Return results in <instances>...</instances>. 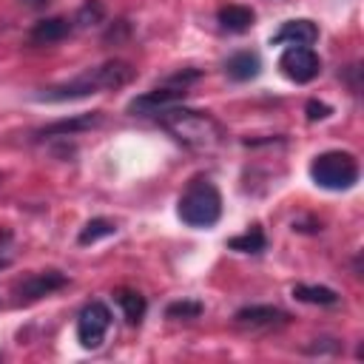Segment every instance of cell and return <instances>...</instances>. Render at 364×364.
Here are the masks:
<instances>
[{
  "instance_id": "obj_22",
  "label": "cell",
  "mask_w": 364,
  "mask_h": 364,
  "mask_svg": "<svg viewBox=\"0 0 364 364\" xmlns=\"http://www.w3.org/2000/svg\"><path fill=\"white\" fill-rule=\"evenodd\" d=\"M324 117H330V105L327 102H318V100H310L307 102V119L316 122V119H324Z\"/></svg>"
},
{
  "instance_id": "obj_7",
  "label": "cell",
  "mask_w": 364,
  "mask_h": 364,
  "mask_svg": "<svg viewBox=\"0 0 364 364\" xmlns=\"http://www.w3.org/2000/svg\"><path fill=\"white\" fill-rule=\"evenodd\" d=\"M185 97H188V88L165 82V85H159L154 91H145V94L134 97L128 102V114H134V117H156V114H162V111L185 102Z\"/></svg>"
},
{
  "instance_id": "obj_20",
  "label": "cell",
  "mask_w": 364,
  "mask_h": 364,
  "mask_svg": "<svg viewBox=\"0 0 364 364\" xmlns=\"http://www.w3.org/2000/svg\"><path fill=\"white\" fill-rule=\"evenodd\" d=\"M102 20H105V6H102V0H85V3L80 6L77 17H74V26H77V28H88V26H97V23H102Z\"/></svg>"
},
{
  "instance_id": "obj_23",
  "label": "cell",
  "mask_w": 364,
  "mask_h": 364,
  "mask_svg": "<svg viewBox=\"0 0 364 364\" xmlns=\"http://www.w3.org/2000/svg\"><path fill=\"white\" fill-rule=\"evenodd\" d=\"M23 6H28V9H43V6H48L51 0H20Z\"/></svg>"
},
{
  "instance_id": "obj_5",
  "label": "cell",
  "mask_w": 364,
  "mask_h": 364,
  "mask_svg": "<svg viewBox=\"0 0 364 364\" xmlns=\"http://www.w3.org/2000/svg\"><path fill=\"white\" fill-rule=\"evenodd\" d=\"M108 327H111V310H108L105 301L94 299L77 316V341L85 350H97V347H102V341L108 336Z\"/></svg>"
},
{
  "instance_id": "obj_12",
  "label": "cell",
  "mask_w": 364,
  "mask_h": 364,
  "mask_svg": "<svg viewBox=\"0 0 364 364\" xmlns=\"http://www.w3.org/2000/svg\"><path fill=\"white\" fill-rule=\"evenodd\" d=\"M71 31H74V20H68V17H46V20L34 23L28 40L34 46H54V43L65 40Z\"/></svg>"
},
{
  "instance_id": "obj_15",
  "label": "cell",
  "mask_w": 364,
  "mask_h": 364,
  "mask_svg": "<svg viewBox=\"0 0 364 364\" xmlns=\"http://www.w3.org/2000/svg\"><path fill=\"white\" fill-rule=\"evenodd\" d=\"M293 296L304 304H318V307H333L338 304V293L324 284H293Z\"/></svg>"
},
{
  "instance_id": "obj_24",
  "label": "cell",
  "mask_w": 364,
  "mask_h": 364,
  "mask_svg": "<svg viewBox=\"0 0 364 364\" xmlns=\"http://www.w3.org/2000/svg\"><path fill=\"white\" fill-rule=\"evenodd\" d=\"M11 264V256L9 253H3V247H0V270H6Z\"/></svg>"
},
{
  "instance_id": "obj_3",
  "label": "cell",
  "mask_w": 364,
  "mask_h": 364,
  "mask_svg": "<svg viewBox=\"0 0 364 364\" xmlns=\"http://www.w3.org/2000/svg\"><path fill=\"white\" fill-rule=\"evenodd\" d=\"M176 213L188 228H213L222 219V193L208 176L188 182L176 202Z\"/></svg>"
},
{
  "instance_id": "obj_18",
  "label": "cell",
  "mask_w": 364,
  "mask_h": 364,
  "mask_svg": "<svg viewBox=\"0 0 364 364\" xmlns=\"http://www.w3.org/2000/svg\"><path fill=\"white\" fill-rule=\"evenodd\" d=\"M114 233H117V225H114L111 219L97 216V219H91V222L82 225V230L77 233V242H80V245H94V242H100V239H105V236H114Z\"/></svg>"
},
{
  "instance_id": "obj_10",
  "label": "cell",
  "mask_w": 364,
  "mask_h": 364,
  "mask_svg": "<svg viewBox=\"0 0 364 364\" xmlns=\"http://www.w3.org/2000/svg\"><path fill=\"white\" fill-rule=\"evenodd\" d=\"M102 122V111H82V114H74V117H63L40 131H34V139H54V136H74V134H82V131H91Z\"/></svg>"
},
{
  "instance_id": "obj_21",
  "label": "cell",
  "mask_w": 364,
  "mask_h": 364,
  "mask_svg": "<svg viewBox=\"0 0 364 364\" xmlns=\"http://www.w3.org/2000/svg\"><path fill=\"white\" fill-rule=\"evenodd\" d=\"M338 350H341V341H336V338H313L310 344L301 347V353H307V355H336Z\"/></svg>"
},
{
  "instance_id": "obj_14",
  "label": "cell",
  "mask_w": 364,
  "mask_h": 364,
  "mask_svg": "<svg viewBox=\"0 0 364 364\" xmlns=\"http://www.w3.org/2000/svg\"><path fill=\"white\" fill-rule=\"evenodd\" d=\"M259 71H262V60L256 51H236L225 63V74L236 82H247V80L259 77Z\"/></svg>"
},
{
  "instance_id": "obj_1",
  "label": "cell",
  "mask_w": 364,
  "mask_h": 364,
  "mask_svg": "<svg viewBox=\"0 0 364 364\" xmlns=\"http://www.w3.org/2000/svg\"><path fill=\"white\" fill-rule=\"evenodd\" d=\"M136 77V68L125 60H108L102 65L85 68L82 74H77L74 80H65L60 85L43 88L34 94V100L40 102H68V100H82L91 94H102V91H117L122 85H128Z\"/></svg>"
},
{
  "instance_id": "obj_9",
  "label": "cell",
  "mask_w": 364,
  "mask_h": 364,
  "mask_svg": "<svg viewBox=\"0 0 364 364\" xmlns=\"http://www.w3.org/2000/svg\"><path fill=\"white\" fill-rule=\"evenodd\" d=\"M233 321L245 330H276V327H284L290 316L276 304H247L236 310Z\"/></svg>"
},
{
  "instance_id": "obj_8",
  "label": "cell",
  "mask_w": 364,
  "mask_h": 364,
  "mask_svg": "<svg viewBox=\"0 0 364 364\" xmlns=\"http://www.w3.org/2000/svg\"><path fill=\"white\" fill-rule=\"evenodd\" d=\"M65 284H68V273H63V270H37V273L26 276L17 284L14 296H17V304H31L43 296H51L54 290H60Z\"/></svg>"
},
{
  "instance_id": "obj_19",
  "label": "cell",
  "mask_w": 364,
  "mask_h": 364,
  "mask_svg": "<svg viewBox=\"0 0 364 364\" xmlns=\"http://www.w3.org/2000/svg\"><path fill=\"white\" fill-rule=\"evenodd\" d=\"M202 310H205L202 301H196V299H179V301H171L165 307V316L168 318H176V321H182V318L188 321V318H199Z\"/></svg>"
},
{
  "instance_id": "obj_2",
  "label": "cell",
  "mask_w": 364,
  "mask_h": 364,
  "mask_svg": "<svg viewBox=\"0 0 364 364\" xmlns=\"http://www.w3.org/2000/svg\"><path fill=\"white\" fill-rule=\"evenodd\" d=\"M156 122L173 134V139H179L185 148L191 151H199V154H210L222 145L225 139V131L222 125L205 114V111H193V108H168L162 114H156Z\"/></svg>"
},
{
  "instance_id": "obj_6",
  "label": "cell",
  "mask_w": 364,
  "mask_h": 364,
  "mask_svg": "<svg viewBox=\"0 0 364 364\" xmlns=\"http://www.w3.org/2000/svg\"><path fill=\"white\" fill-rule=\"evenodd\" d=\"M279 68H282V74L290 82L304 85V82H310V80L318 77L321 60H318V54L310 46H287L282 51V57H279Z\"/></svg>"
},
{
  "instance_id": "obj_16",
  "label": "cell",
  "mask_w": 364,
  "mask_h": 364,
  "mask_svg": "<svg viewBox=\"0 0 364 364\" xmlns=\"http://www.w3.org/2000/svg\"><path fill=\"white\" fill-rule=\"evenodd\" d=\"M228 247L230 250H239V253H262L267 247V239H264V230L259 225H250L245 233L228 239Z\"/></svg>"
},
{
  "instance_id": "obj_17",
  "label": "cell",
  "mask_w": 364,
  "mask_h": 364,
  "mask_svg": "<svg viewBox=\"0 0 364 364\" xmlns=\"http://www.w3.org/2000/svg\"><path fill=\"white\" fill-rule=\"evenodd\" d=\"M117 304L122 307V316H125L128 324H139L142 316H145V310H148L145 296L136 293V290H119L117 293Z\"/></svg>"
},
{
  "instance_id": "obj_4",
  "label": "cell",
  "mask_w": 364,
  "mask_h": 364,
  "mask_svg": "<svg viewBox=\"0 0 364 364\" xmlns=\"http://www.w3.org/2000/svg\"><path fill=\"white\" fill-rule=\"evenodd\" d=\"M310 179L324 191H350L358 182V162L347 151H324L313 156Z\"/></svg>"
},
{
  "instance_id": "obj_11",
  "label": "cell",
  "mask_w": 364,
  "mask_h": 364,
  "mask_svg": "<svg viewBox=\"0 0 364 364\" xmlns=\"http://www.w3.org/2000/svg\"><path fill=\"white\" fill-rule=\"evenodd\" d=\"M318 40V26L307 17H299V20H287L282 23V28L270 37L273 46L279 43H290V46H313Z\"/></svg>"
},
{
  "instance_id": "obj_13",
  "label": "cell",
  "mask_w": 364,
  "mask_h": 364,
  "mask_svg": "<svg viewBox=\"0 0 364 364\" xmlns=\"http://www.w3.org/2000/svg\"><path fill=\"white\" fill-rule=\"evenodd\" d=\"M216 20L225 31H233V34H242L247 31L253 23H256V11L250 6H239V3H228L216 11Z\"/></svg>"
}]
</instances>
